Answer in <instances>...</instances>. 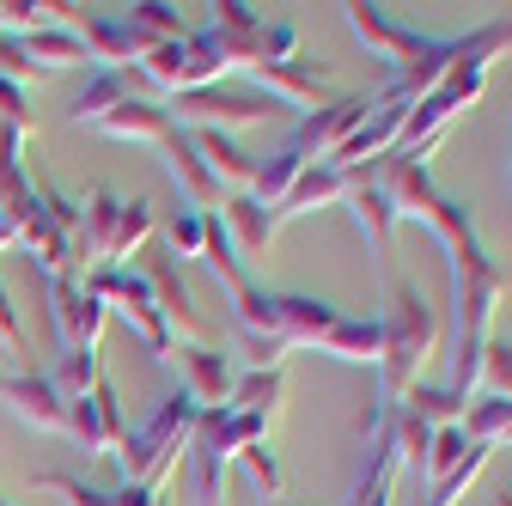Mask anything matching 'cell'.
Masks as SVG:
<instances>
[{
  "instance_id": "6da1fadb",
  "label": "cell",
  "mask_w": 512,
  "mask_h": 506,
  "mask_svg": "<svg viewBox=\"0 0 512 506\" xmlns=\"http://www.w3.org/2000/svg\"><path fill=\"white\" fill-rule=\"evenodd\" d=\"M0 391L13 397V409H19V415H31V421H37V427H49V433L74 427V415L61 409L55 385H43V378H0Z\"/></svg>"
},
{
  "instance_id": "7a4b0ae2",
  "label": "cell",
  "mask_w": 512,
  "mask_h": 506,
  "mask_svg": "<svg viewBox=\"0 0 512 506\" xmlns=\"http://www.w3.org/2000/svg\"><path fill=\"white\" fill-rule=\"evenodd\" d=\"M55 318H61V330H68V342L80 336V348H92V330H98V299L74 293L68 281H55Z\"/></svg>"
}]
</instances>
